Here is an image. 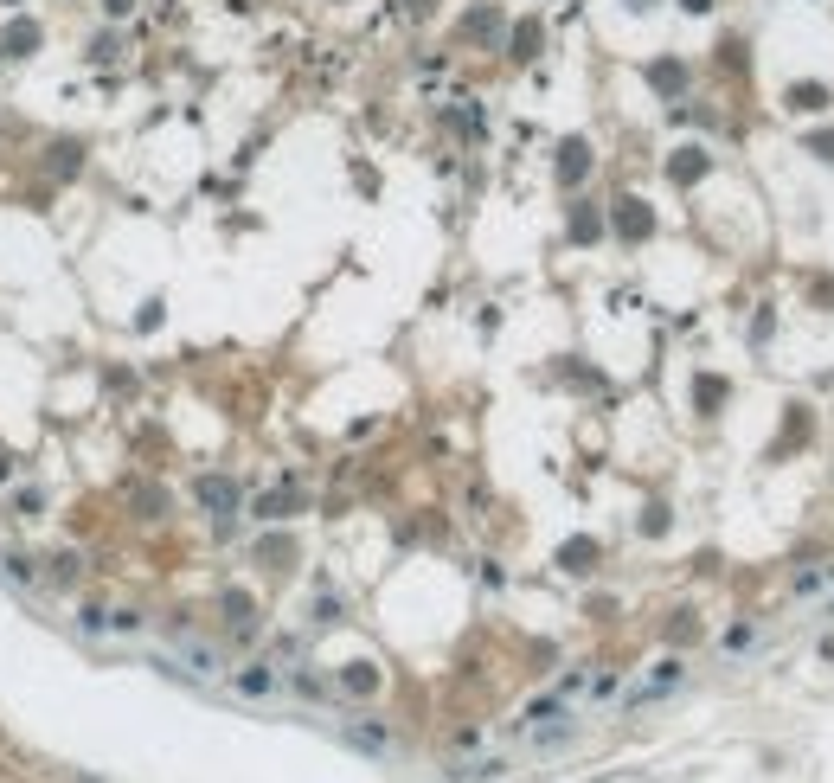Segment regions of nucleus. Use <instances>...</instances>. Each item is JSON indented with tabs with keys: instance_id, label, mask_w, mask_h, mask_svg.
<instances>
[{
	"instance_id": "f257e3e1",
	"label": "nucleus",
	"mask_w": 834,
	"mask_h": 783,
	"mask_svg": "<svg viewBox=\"0 0 834 783\" xmlns=\"http://www.w3.org/2000/svg\"><path fill=\"white\" fill-rule=\"evenodd\" d=\"M674 687H687V662H674V655H668V662H655V668H648L642 681H636V687H629V694H623V713H642V706L668 700Z\"/></svg>"
},
{
	"instance_id": "f03ea898",
	"label": "nucleus",
	"mask_w": 834,
	"mask_h": 783,
	"mask_svg": "<svg viewBox=\"0 0 834 783\" xmlns=\"http://www.w3.org/2000/svg\"><path fill=\"white\" fill-rule=\"evenodd\" d=\"M167 662H174L180 674H193V681H219V674H225V655L212 649V642H199V636H174Z\"/></svg>"
},
{
	"instance_id": "7ed1b4c3",
	"label": "nucleus",
	"mask_w": 834,
	"mask_h": 783,
	"mask_svg": "<svg viewBox=\"0 0 834 783\" xmlns=\"http://www.w3.org/2000/svg\"><path fill=\"white\" fill-rule=\"evenodd\" d=\"M341 739H347L353 751H366V758H392V751H398L392 726H385V719H373V713H353V719H341Z\"/></svg>"
},
{
	"instance_id": "20e7f679",
	"label": "nucleus",
	"mask_w": 834,
	"mask_h": 783,
	"mask_svg": "<svg viewBox=\"0 0 834 783\" xmlns=\"http://www.w3.org/2000/svg\"><path fill=\"white\" fill-rule=\"evenodd\" d=\"M231 694H238V700H270V694H283V668H276V662H244L238 674H231Z\"/></svg>"
},
{
	"instance_id": "39448f33",
	"label": "nucleus",
	"mask_w": 834,
	"mask_h": 783,
	"mask_svg": "<svg viewBox=\"0 0 834 783\" xmlns=\"http://www.w3.org/2000/svg\"><path fill=\"white\" fill-rule=\"evenodd\" d=\"M199 501H206V508L219 514V520H231V514H238V488H231V482H219V475H206V482H199Z\"/></svg>"
},
{
	"instance_id": "423d86ee",
	"label": "nucleus",
	"mask_w": 834,
	"mask_h": 783,
	"mask_svg": "<svg viewBox=\"0 0 834 783\" xmlns=\"http://www.w3.org/2000/svg\"><path fill=\"white\" fill-rule=\"evenodd\" d=\"M501 777H507V758H475L450 771V783H501Z\"/></svg>"
},
{
	"instance_id": "0eeeda50",
	"label": "nucleus",
	"mask_w": 834,
	"mask_h": 783,
	"mask_svg": "<svg viewBox=\"0 0 834 783\" xmlns=\"http://www.w3.org/2000/svg\"><path fill=\"white\" fill-rule=\"evenodd\" d=\"M77 629H84V636H116V610L110 604H77Z\"/></svg>"
},
{
	"instance_id": "6e6552de",
	"label": "nucleus",
	"mask_w": 834,
	"mask_h": 783,
	"mask_svg": "<svg viewBox=\"0 0 834 783\" xmlns=\"http://www.w3.org/2000/svg\"><path fill=\"white\" fill-rule=\"evenodd\" d=\"M225 610H231V636H257V604H251V597L231 591V597H225Z\"/></svg>"
},
{
	"instance_id": "1a4fd4ad",
	"label": "nucleus",
	"mask_w": 834,
	"mask_h": 783,
	"mask_svg": "<svg viewBox=\"0 0 834 783\" xmlns=\"http://www.w3.org/2000/svg\"><path fill=\"white\" fill-rule=\"evenodd\" d=\"M52 578L58 585H77V578H84V559H77V552H52Z\"/></svg>"
},
{
	"instance_id": "9d476101",
	"label": "nucleus",
	"mask_w": 834,
	"mask_h": 783,
	"mask_svg": "<svg viewBox=\"0 0 834 783\" xmlns=\"http://www.w3.org/2000/svg\"><path fill=\"white\" fill-rule=\"evenodd\" d=\"M751 642H758V629H751V623H738V629H725V642H719V649H725V655H745Z\"/></svg>"
},
{
	"instance_id": "9b49d317",
	"label": "nucleus",
	"mask_w": 834,
	"mask_h": 783,
	"mask_svg": "<svg viewBox=\"0 0 834 783\" xmlns=\"http://www.w3.org/2000/svg\"><path fill=\"white\" fill-rule=\"evenodd\" d=\"M828 578H834V559H828V565H815V572H796V591H802V597H809V591H822V585H828Z\"/></svg>"
},
{
	"instance_id": "f8f14e48",
	"label": "nucleus",
	"mask_w": 834,
	"mask_h": 783,
	"mask_svg": "<svg viewBox=\"0 0 834 783\" xmlns=\"http://www.w3.org/2000/svg\"><path fill=\"white\" fill-rule=\"evenodd\" d=\"M45 508V488H20V495H13V514H26V520H33Z\"/></svg>"
},
{
	"instance_id": "ddd939ff",
	"label": "nucleus",
	"mask_w": 834,
	"mask_h": 783,
	"mask_svg": "<svg viewBox=\"0 0 834 783\" xmlns=\"http://www.w3.org/2000/svg\"><path fill=\"white\" fill-rule=\"evenodd\" d=\"M0 572H7V578H20V585H33V559H13V552H7V559H0Z\"/></svg>"
},
{
	"instance_id": "4468645a",
	"label": "nucleus",
	"mask_w": 834,
	"mask_h": 783,
	"mask_svg": "<svg viewBox=\"0 0 834 783\" xmlns=\"http://www.w3.org/2000/svg\"><path fill=\"white\" fill-rule=\"evenodd\" d=\"M347 687H353V694H373V687H379V674H373V668H366V662H353V674H347Z\"/></svg>"
},
{
	"instance_id": "2eb2a0df",
	"label": "nucleus",
	"mask_w": 834,
	"mask_h": 783,
	"mask_svg": "<svg viewBox=\"0 0 834 783\" xmlns=\"http://www.w3.org/2000/svg\"><path fill=\"white\" fill-rule=\"evenodd\" d=\"M289 687H296V694H308V700L328 694V687H321V674H289Z\"/></svg>"
},
{
	"instance_id": "dca6fc26",
	"label": "nucleus",
	"mask_w": 834,
	"mask_h": 783,
	"mask_svg": "<svg viewBox=\"0 0 834 783\" xmlns=\"http://www.w3.org/2000/svg\"><path fill=\"white\" fill-rule=\"evenodd\" d=\"M142 629V610H116V636H135Z\"/></svg>"
},
{
	"instance_id": "f3484780",
	"label": "nucleus",
	"mask_w": 834,
	"mask_h": 783,
	"mask_svg": "<svg viewBox=\"0 0 834 783\" xmlns=\"http://www.w3.org/2000/svg\"><path fill=\"white\" fill-rule=\"evenodd\" d=\"M135 7V0H103V13H129Z\"/></svg>"
},
{
	"instance_id": "a211bd4d",
	"label": "nucleus",
	"mask_w": 834,
	"mask_h": 783,
	"mask_svg": "<svg viewBox=\"0 0 834 783\" xmlns=\"http://www.w3.org/2000/svg\"><path fill=\"white\" fill-rule=\"evenodd\" d=\"M681 7H687V13H706V7H713V0H681Z\"/></svg>"
}]
</instances>
